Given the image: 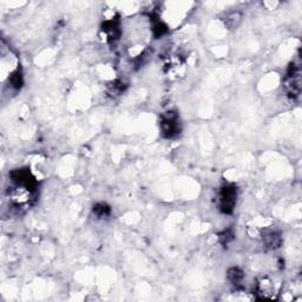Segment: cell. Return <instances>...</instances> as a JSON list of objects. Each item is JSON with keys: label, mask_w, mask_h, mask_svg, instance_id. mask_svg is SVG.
I'll use <instances>...</instances> for the list:
<instances>
[{"label": "cell", "mask_w": 302, "mask_h": 302, "mask_svg": "<svg viewBox=\"0 0 302 302\" xmlns=\"http://www.w3.org/2000/svg\"><path fill=\"white\" fill-rule=\"evenodd\" d=\"M235 198H236V190L234 186H224L221 191V207L224 211L232 210L235 204Z\"/></svg>", "instance_id": "cell-1"}, {"label": "cell", "mask_w": 302, "mask_h": 302, "mask_svg": "<svg viewBox=\"0 0 302 302\" xmlns=\"http://www.w3.org/2000/svg\"><path fill=\"white\" fill-rule=\"evenodd\" d=\"M169 114H170V112H169ZM177 123V117L172 116V114H170L168 117H165V118L162 120L163 132H165V134H168V136L171 137L172 135L176 134L178 131Z\"/></svg>", "instance_id": "cell-2"}]
</instances>
